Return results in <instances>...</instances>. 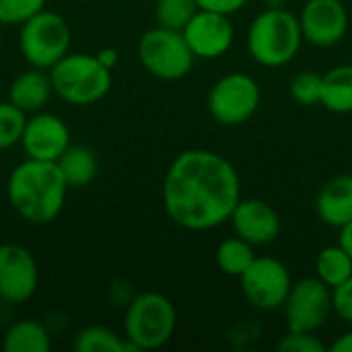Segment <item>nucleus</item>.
I'll return each instance as SVG.
<instances>
[{"mask_svg":"<svg viewBox=\"0 0 352 352\" xmlns=\"http://www.w3.org/2000/svg\"><path fill=\"white\" fill-rule=\"evenodd\" d=\"M239 200V173L214 151L188 148L179 153L163 179L165 212L188 231L217 229L231 219Z\"/></svg>","mask_w":352,"mask_h":352,"instance_id":"1","label":"nucleus"},{"mask_svg":"<svg viewBox=\"0 0 352 352\" xmlns=\"http://www.w3.org/2000/svg\"><path fill=\"white\" fill-rule=\"evenodd\" d=\"M68 184L52 161L27 159L16 165L6 184L12 210L31 225L52 223L64 208Z\"/></svg>","mask_w":352,"mask_h":352,"instance_id":"2","label":"nucleus"},{"mask_svg":"<svg viewBox=\"0 0 352 352\" xmlns=\"http://www.w3.org/2000/svg\"><path fill=\"white\" fill-rule=\"evenodd\" d=\"M299 16L283 6H268L250 25V56L266 68H280L295 60L303 43Z\"/></svg>","mask_w":352,"mask_h":352,"instance_id":"3","label":"nucleus"},{"mask_svg":"<svg viewBox=\"0 0 352 352\" xmlns=\"http://www.w3.org/2000/svg\"><path fill=\"white\" fill-rule=\"evenodd\" d=\"M54 93L70 105H93L111 89V70L93 54H66L50 70Z\"/></svg>","mask_w":352,"mask_h":352,"instance_id":"4","label":"nucleus"},{"mask_svg":"<svg viewBox=\"0 0 352 352\" xmlns=\"http://www.w3.org/2000/svg\"><path fill=\"white\" fill-rule=\"evenodd\" d=\"M177 328V311L169 297L161 293H140L126 309V340L136 351H155L165 346Z\"/></svg>","mask_w":352,"mask_h":352,"instance_id":"5","label":"nucleus"},{"mask_svg":"<svg viewBox=\"0 0 352 352\" xmlns=\"http://www.w3.org/2000/svg\"><path fill=\"white\" fill-rule=\"evenodd\" d=\"M19 47L29 66L50 70L68 54L70 27L62 14L43 8L21 25Z\"/></svg>","mask_w":352,"mask_h":352,"instance_id":"6","label":"nucleus"},{"mask_svg":"<svg viewBox=\"0 0 352 352\" xmlns=\"http://www.w3.org/2000/svg\"><path fill=\"white\" fill-rule=\"evenodd\" d=\"M138 60L155 78L179 80L190 74L196 56L182 31L157 25L140 37Z\"/></svg>","mask_w":352,"mask_h":352,"instance_id":"7","label":"nucleus"},{"mask_svg":"<svg viewBox=\"0 0 352 352\" xmlns=\"http://www.w3.org/2000/svg\"><path fill=\"white\" fill-rule=\"evenodd\" d=\"M262 101L260 85L245 72L221 76L208 93V111L221 126H241L258 111Z\"/></svg>","mask_w":352,"mask_h":352,"instance_id":"8","label":"nucleus"},{"mask_svg":"<svg viewBox=\"0 0 352 352\" xmlns=\"http://www.w3.org/2000/svg\"><path fill=\"white\" fill-rule=\"evenodd\" d=\"M287 330L318 332L326 326L332 309V289L318 276H307L293 283L283 305Z\"/></svg>","mask_w":352,"mask_h":352,"instance_id":"9","label":"nucleus"},{"mask_svg":"<svg viewBox=\"0 0 352 352\" xmlns=\"http://www.w3.org/2000/svg\"><path fill=\"white\" fill-rule=\"evenodd\" d=\"M243 297L260 311L280 309L293 287L287 266L270 256H256L250 268L239 276Z\"/></svg>","mask_w":352,"mask_h":352,"instance_id":"10","label":"nucleus"},{"mask_svg":"<svg viewBox=\"0 0 352 352\" xmlns=\"http://www.w3.org/2000/svg\"><path fill=\"white\" fill-rule=\"evenodd\" d=\"M196 58L214 60L225 56L235 39V29L229 14L198 8L182 29Z\"/></svg>","mask_w":352,"mask_h":352,"instance_id":"11","label":"nucleus"},{"mask_svg":"<svg viewBox=\"0 0 352 352\" xmlns=\"http://www.w3.org/2000/svg\"><path fill=\"white\" fill-rule=\"evenodd\" d=\"M39 283L33 254L19 243L0 245V299L6 303L29 301Z\"/></svg>","mask_w":352,"mask_h":352,"instance_id":"12","label":"nucleus"},{"mask_svg":"<svg viewBox=\"0 0 352 352\" xmlns=\"http://www.w3.org/2000/svg\"><path fill=\"white\" fill-rule=\"evenodd\" d=\"M299 25L307 43L332 47L349 31V10L342 0H307L299 12Z\"/></svg>","mask_w":352,"mask_h":352,"instance_id":"13","label":"nucleus"},{"mask_svg":"<svg viewBox=\"0 0 352 352\" xmlns=\"http://www.w3.org/2000/svg\"><path fill=\"white\" fill-rule=\"evenodd\" d=\"M21 146L27 159L56 163L70 146V130L58 116L37 111L31 113V118L25 124Z\"/></svg>","mask_w":352,"mask_h":352,"instance_id":"14","label":"nucleus"},{"mask_svg":"<svg viewBox=\"0 0 352 352\" xmlns=\"http://www.w3.org/2000/svg\"><path fill=\"white\" fill-rule=\"evenodd\" d=\"M235 235L250 241L252 245H268L280 235L278 212L260 198H241L231 214Z\"/></svg>","mask_w":352,"mask_h":352,"instance_id":"15","label":"nucleus"},{"mask_svg":"<svg viewBox=\"0 0 352 352\" xmlns=\"http://www.w3.org/2000/svg\"><path fill=\"white\" fill-rule=\"evenodd\" d=\"M320 219L330 227H344L352 221V173H340L328 179L316 198Z\"/></svg>","mask_w":352,"mask_h":352,"instance_id":"16","label":"nucleus"},{"mask_svg":"<svg viewBox=\"0 0 352 352\" xmlns=\"http://www.w3.org/2000/svg\"><path fill=\"white\" fill-rule=\"evenodd\" d=\"M52 95H54V87H52L50 72L33 66L21 72L8 87V101L25 113L41 111Z\"/></svg>","mask_w":352,"mask_h":352,"instance_id":"17","label":"nucleus"},{"mask_svg":"<svg viewBox=\"0 0 352 352\" xmlns=\"http://www.w3.org/2000/svg\"><path fill=\"white\" fill-rule=\"evenodd\" d=\"M320 105L338 116L352 113V64L336 66L322 74Z\"/></svg>","mask_w":352,"mask_h":352,"instance_id":"18","label":"nucleus"},{"mask_svg":"<svg viewBox=\"0 0 352 352\" xmlns=\"http://www.w3.org/2000/svg\"><path fill=\"white\" fill-rule=\"evenodd\" d=\"M62 171L68 188H85L89 186L99 171L97 155L89 146H68L64 155L56 161Z\"/></svg>","mask_w":352,"mask_h":352,"instance_id":"19","label":"nucleus"},{"mask_svg":"<svg viewBox=\"0 0 352 352\" xmlns=\"http://www.w3.org/2000/svg\"><path fill=\"white\" fill-rule=\"evenodd\" d=\"M4 352H47L52 349L50 332L35 320L14 322L2 340Z\"/></svg>","mask_w":352,"mask_h":352,"instance_id":"20","label":"nucleus"},{"mask_svg":"<svg viewBox=\"0 0 352 352\" xmlns=\"http://www.w3.org/2000/svg\"><path fill=\"white\" fill-rule=\"evenodd\" d=\"M316 276L330 289L342 285L352 276V258L340 243L324 248L316 258Z\"/></svg>","mask_w":352,"mask_h":352,"instance_id":"21","label":"nucleus"},{"mask_svg":"<svg viewBox=\"0 0 352 352\" xmlns=\"http://www.w3.org/2000/svg\"><path fill=\"white\" fill-rule=\"evenodd\" d=\"M254 250H256V245L241 239L239 235L229 237V239L221 241V245L217 248V266L227 276L239 278L250 268V264L256 260Z\"/></svg>","mask_w":352,"mask_h":352,"instance_id":"22","label":"nucleus"},{"mask_svg":"<svg viewBox=\"0 0 352 352\" xmlns=\"http://www.w3.org/2000/svg\"><path fill=\"white\" fill-rule=\"evenodd\" d=\"M76 352H138L126 338L105 326H89L74 336Z\"/></svg>","mask_w":352,"mask_h":352,"instance_id":"23","label":"nucleus"},{"mask_svg":"<svg viewBox=\"0 0 352 352\" xmlns=\"http://www.w3.org/2000/svg\"><path fill=\"white\" fill-rule=\"evenodd\" d=\"M196 10H198L196 0H157L155 14L161 27L182 31Z\"/></svg>","mask_w":352,"mask_h":352,"instance_id":"24","label":"nucleus"},{"mask_svg":"<svg viewBox=\"0 0 352 352\" xmlns=\"http://www.w3.org/2000/svg\"><path fill=\"white\" fill-rule=\"evenodd\" d=\"M27 124V113L14 107L10 101H0V151H6L21 142Z\"/></svg>","mask_w":352,"mask_h":352,"instance_id":"25","label":"nucleus"},{"mask_svg":"<svg viewBox=\"0 0 352 352\" xmlns=\"http://www.w3.org/2000/svg\"><path fill=\"white\" fill-rule=\"evenodd\" d=\"M289 93L301 105H307V107L318 105L322 99V74L314 70L299 72L297 76H293L289 85Z\"/></svg>","mask_w":352,"mask_h":352,"instance_id":"26","label":"nucleus"},{"mask_svg":"<svg viewBox=\"0 0 352 352\" xmlns=\"http://www.w3.org/2000/svg\"><path fill=\"white\" fill-rule=\"evenodd\" d=\"M45 8V0H0V23L23 25L27 19Z\"/></svg>","mask_w":352,"mask_h":352,"instance_id":"27","label":"nucleus"},{"mask_svg":"<svg viewBox=\"0 0 352 352\" xmlns=\"http://www.w3.org/2000/svg\"><path fill=\"white\" fill-rule=\"evenodd\" d=\"M280 352H326L328 346L316 336V332H293L289 330L276 344Z\"/></svg>","mask_w":352,"mask_h":352,"instance_id":"28","label":"nucleus"},{"mask_svg":"<svg viewBox=\"0 0 352 352\" xmlns=\"http://www.w3.org/2000/svg\"><path fill=\"white\" fill-rule=\"evenodd\" d=\"M332 309L342 322L352 326V276L332 289Z\"/></svg>","mask_w":352,"mask_h":352,"instance_id":"29","label":"nucleus"},{"mask_svg":"<svg viewBox=\"0 0 352 352\" xmlns=\"http://www.w3.org/2000/svg\"><path fill=\"white\" fill-rule=\"evenodd\" d=\"M250 0H196L198 8L204 10H214V12H223V14H233L237 10H241Z\"/></svg>","mask_w":352,"mask_h":352,"instance_id":"30","label":"nucleus"},{"mask_svg":"<svg viewBox=\"0 0 352 352\" xmlns=\"http://www.w3.org/2000/svg\"><path fill=\"white\" fill-rule=\"evenodd\" d=\"M328 351L332 352H352V330L344 332L338 340H334V344L328 346Z\"/></svg>","mask_w":352,"mask_h":352,"instance_id":"31","label":"nucleus"},{"mask_svg":"<svg viewBox=\"0 0 352 352\" xmlns=\"http://www.w3.org/2000/svg\"><path fill=\"white\" fill-rule=\"evenodd\" d=\"M97 58H99V62L103 64V66H107L109 70H113V66L118 64V52L113 50V47H105V50H101L99 54H95Z\"/></svg>","mask_w":352,"mask_h":352,"instance_id":"32","label":"nucleus"},{"mask_svg":"<svg viewBox=\"0 0 352 352\" xmlns=\"http://www.w3.org/2000/svg\"><path fill=\"white\" fill-rule=\"evenodd\" d=\"M338 243L344 248V252L352 258V221L346 223L344 227H340V237H338Z\"/></svg>","mask_w":352,"mask_h":352,"instance_id":"33","label":"nucleus"},{"mask_svg":"<svg viewBox=\"0 0 352 352\" xmlns=\"http://www.w3.org/2000/svg\"><path fill=\"white\" fill-rule=\"evenodd\" d=\"M0 25H2V23H0Z\"/></svg>","mask_w":352,"mask_h":352,"instance_id":"34","label":"nucleus"}]
</instances>
